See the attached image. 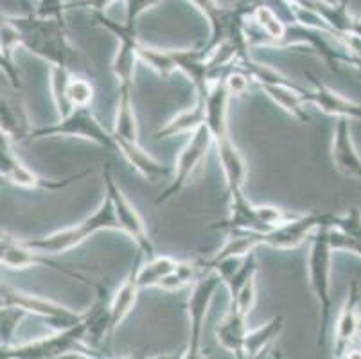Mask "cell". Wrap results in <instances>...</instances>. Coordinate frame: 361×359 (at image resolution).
I'll return each mask as SVG.
<instances>
[{
	"instance_id": "cell-29",
	"label": "cell",
	"mask_w": 361,
	"mask_h": 359,
	"mask_svg": "<svg viewBox=\"0 0 361 359\" xmlns=\"http://www.w3.org/2000/svg\"><path fill=\"white\" fill-rule=\"evenodd\" d=\"M133 88H119V101H117L116 124H114V135L126 140H139V126H137L135 110H133V99H131Z\"/></svg>"
},
{
	"instance_id": "cell-9",
	"label": "cell",
	"mask_w": 361,
	"mask_h": 359,
	"mask_svg": "<svg viewBox=\"0 0 361 359\" xmlns=\"http://www.w3.org/2000/svg\"><path fill=\"white\" fill-rule=\"evenodd\" d=\"M0 298H2V305H16V308L24 309L27 315L40 316L51 325H54L56 329L72 327V325H78L80 322H83L85 318V312H74L71 309L63 308L61 304H56V302L42 298V296L31 295V293H24L9 284H2Z\"/></svg>"
},
{
	"instance_id": "cell-14",
	"label": "cell",
	"mask_w": 361,
	"mask_h": 359,
	"mask_svg": "<svg viewBox=\"0 0 361 359\" xmlns=\"http://www.w3.org/2000/svg\"><path fill=\"white\" fill-rule=\"evenodd\" d=\"M306 78L313 83V90L306 92V101L313 103L314 107L326 115H333V117H347V118H361V104L354 103L350 99L343 97L333 88L327 87L326 83H322L317 75L311 72H306Z\"/></svg>"
},
{
	"instance_id": "cell-18",
	"label": "cell",
	"mask_w": 361,
	"mask_h": 359,
	"mask_svg": "<svg viewBox=\"0 0 361 359\" xmlns=\"http://www.w3.org/2000/svg\"><path fill=\"white\" fill-rule=\"evenodd\" d=\"M144 253L140 250H137L135 259H133V264H131L130 273L124 279V282L121 284V288L117 289V293L114 295V298L110 300V327H111V336L114 332L119 329V325L123 324V320L131 312V309L135 308L137 296H139L140 286H139V268L142 264Z\"/></svg>"
},
{
	"instance_id": "cell-33",
	"label": "cell",
	"mask_w": 361,
	"mask_h": 359,
	"mask_svg": "<svg viewBox=\"0 0 361 359\" xmlns=\"http://www.w3.org/2000/svg\"><path fill=\"white\" fill-rule=\"evenodd\" d=\"M202 262L178 261V266H176L169 275L164 276L157 288L162 289V291H178V289L185 288L187 284L195 282L200 276V272H202Z\"/></svg>"
},
{
	"instance_id": "cell-31",
	"label": "cell",
	"mask_w": 361,
	"mask_h": 359,
	"mask_svg": "<svg viewBox=\"0 0 361 359\" xmlns=\"http://www.w3.org/2000/svg\"><path fill=\"white\" fill-rule=\"evenodd\" d=\"M71 72L67 65H54L51 67V92L54 101L58 117H67L74 111L71 99H68V83H71Z\"/></svg>"
},
{
	"instance_id": "cell-25",
	"label": "cell",
	"mask_w": 361,
	"mask_h": 359,
	"mask_svg": "<svg viewBox=\"0 0 361 359\" xmlns=\"http://www.w3.org/2000/svg\"><path fill=\"white\" fill-rule=\"evenodd\" d=\"M0 107H2L0 108V133L11 138L13 142L16 140L20 142V140L29 138L32 128L24 104L2 95Z\"/></svg>"
},
{
	"instance_id": "cell-47",
	"label": "cell",
	"mask_w": 361,
	"mask_h": 359,
	"mask_svg": "<svg viewBox=\"0 0 361 359\" xmlns=\"http://www.w3.org/2000/svg\"><path fill=\"white\" fill-rule=\"evenodd\" d=\"M25 4H27V8H29V13H32L35 11V6H36V0H24Z\"/></svg>"
},
{
	"instance_id": "cell-11",
	"label": "cell",
	"mask_w": 361,
	"mask_h": 359,
	"mask_svg": "<svg viewBox=\"0 0 361 359\" xmlns=\"http://www.w3.org/2000/svg\"><path fill=\"white\" fill-rule=\"evenodd\" d=\"M334 217H336V214L317 212V210L300 214V216L293 217L291 221L284 223V225L275 226V229L268 230V232H261V243L262 246H270V248L275 250L298 248L320 226H333Z\"/></svg>"
},
{
	"instance_id": "cell-41",
	"label": "cell",
	"mask_w": 361,
	"mask_h": 359,
	"mask_svg": "<svg viewBox=\"0 0 361 359\" xmlns=\"http://www.w3.org/2000/svg\"><path fill=\"white\" fill-rule=\"evenodd\" d=\"M164 0H126V22L124 28L131 32H137V20L140 18L146 9L160 4Z\"/></svg>"
},
{
	"instance_id": "cell-49",
	"label": "cell",
	"mask_w": 361,
	"mask_h": 359,
	"mask_svg": "<svg viewBox=\"0 0 361 359\" xmlns=\"http://www.w3.org/2000/svg\"><path fill=\"white\" fill-rule=\"evenodd\" d=\"M360 190H361V187H360Z\"/></svg>"
},
{
	"instance_id": "cell-42",
	"label": "cell",
	"mask_w": 361,
	"mask_h": 359,
	"mask_svg": "<svg viewBox=\"0 0 361 359\" xmlns=\"http://www.w3.org/2000/svg\"><path fill=\"white\" fill-rule=\"evenodd\" d=\"M255 300H257V289H255V276H252L250 281L246 282L241 289L238 291V295L234 298H231L232 304L238 305L239 311L243 315H250L252 309H254Z\"/></svg>"
},
{
	"instance_id": "cell-16",
	"label": "cell",
	"mask_w": 361,
	"mask_h": 359,
	"mask_svg": "<svg viewBox=\"0 0 361 359\" xmlns=\"http://www.w3.org/2000/svg\"><path fill=\"white\" fill-rule=\"evenodd\" d=\"M231 194V216L225 221L214 223L211 229L221 230V232H268L262 219L257 214V205L248 200L243 189L234 190Z\"/></svg>"
},
{
	"instance_id": "cell-36",
	"label": "cell",
	"mask_w": 361,
	"mask_h": 359,
	"mask_svg": "<svg viewBox=\"0 0 361 359\" xmlns=\"http://www.w3.org/2000/svg\"><path fill=\"white\" fill-rule=\"evenodd\" d=\"M68 99L72 107L75 108H88L94 101V87L88 79L72 78L68 83Z\"/></svg>"
},
{
	"instance_id": "cell-37",
	"label": "cell",
	"mask_w": 361,
	"mask_h": 359,
	"mask_svg": "<svg viewBox=\"0 0 361 359\" xmlns=\"http://www.w3.org/2000/svg\"><path fill=\"white\" fill-rule=\"evenodd\" d=\"M329 245L333 252H347L361 259V241L336 226H329Z\"/></svg>"
},
{
	"instance_id": "cell-26",
	"label": "cell",
	"mask_w": 361,
	"mask_h": 359,
	"mask_svg": "<svg viewBox=\"0 0 361 359\" xmlns=\"http://www.w3.org/2000/svg\"><path fill=\"white\" fill-rule=\"evenodd\" d=\"M202 124H205V101H203L202 97H198L195 107L180 111V114H176L171 121H167V123L157 131L155 138L157 140H162V138L187 133V131H191L192 133V131L198 130Z\"/></svg>"
},
{
	"instance_id": "cell-40",
	"label": "cell",
	"mask_w": 361,
	"mask_h": 359,
	"mask_svg": "<svg viewBox=\"0 0 361 359\" xmlns=\"http://www.w3.org/2000/svg\"><path fill=\"white\" fill-rule=\"evenodd\" d=\"M333 226L343 230L361 241V212L357 207H350L345 214H336Z\"/></svg>"
},
{
	"instance_id": "cell-30",
	"label": "cell",
	"mask_w": 361,
	"mask_h": 359,
	"mask_svg": "<svg viewBox=\"0 0 361 359\" xmlns=\"http://www.w3.org/2000/svg\"><path fill=\"white\" fill-rule=\"evenodd\" d=\"M137 51H139L140 61L146 63L151 71L159 75V78L166 79L169 78L173 72L178 71V68H176L175 56H173V49L151 47V45H146L142 44V42H139Z\"/></svg>"
},
{
	"instance_id": "cell-44",
	"label": "cell",
	"mask_w": 361,
	"mask_h": 359,
	"mask_svg": "<svg viewBox=\"0 0 361 359\" xmlns=\"http://www.w3.org/2000/svg\"><path fill=\"white\" fill-rule=\"evenodd\" d=\"M117 0H75V2H68L67 11L71 9H87L90 13H106V9L111 4H116Z\"/></svg>"
},
{
	"instance_id": "cell-48",
	"label": "cell",
	"mask_w": 361,
	"mask_h": 359,
	"mask_svg": "<svg viewBox=\"0 0 361 359\" xmlns=\"http://www.w3.org/2000/svg\"><path fill=\"white\" fill-rule=\"evenodd\" d=\"M360 334H361V318H360Z\"/></svg>"
},
{
	"instance_id": "cell-21",
	"label": "cell",
	"mask_w": 361,
	"mask_h": 359,
	"mask_svg": "<svg viewBox=\"0 0 361 359\" xmlns=\"http://www.w3.org/2000/svg\"><path fill=\"white\" fill-rule=\"evenodd\" d=\"M248 329H246V315H243L238 305L231 302V309L216 327V338L221 347L232 352L235 358L245 359V341Z\"/></svg>"
},
{
	"instance_id": "cell-20",
	"label": "cell",
	"mask_w": 361,
	"mask_h": 359,
	"mask_svg": "<svg viewBox=\"0 0 361 359\" xmlns=\"http://www.w3.org/2000/svg\"><path fill=\"white\" fill-rule=\"evenodd\" d=\"M116 137V135H114ZM117 140V153L123 154L126 158V162L130 164L140 176H144L149 182H157V180H162L171 174V169L164 164H160L159 160L151 157L147 151H144L140 147L139 140H126V138L116 137Z\"/></svg>"
},
{
	"instance_id": "cell-1",
	"label": "cell",
	"mask_w": 361,
	"mask_h": 359,
	"mask_svg": "<svg viewBox=\"0 0 361 359\" xmlns=\"http://www.w3.org/2000/svg\"><path fill=\"white\" fill-rule=\"evenodd\" d=\"M2 20H8L16 29L20 45L31 54L47 61L51 67L68 63L72 47L67 39V25L63 18H47L36 13H25L22 16L2 15Z\"/></svg>"
},
{
	"instance_id": "cell-2",
	"label": "cell",
	"mask_w": 361,
	"mask_h": 359,
	"mask_svg": "<svg viewBox=\"0 0 361 359\" xmlns=\"http://www.w3.org/2000/svg\"><path fill=\"white\" fill-rule=\"evenodd\" d=\"M85 320V318H83ZM87 327L85 322L67 329H56L54 334L27 341V343L2 347V359H54L67 355H81V358H99L97 351L87 343Z\"/></svg>"
},
{
	"instance_id": "cell-32",
	"label": "cell",
	"mask_w": 361,
	"mask_h": 359,
	"mask_svg": "<svg viewBox=\"0 0 361 359\" xmlns=\"http://www.w3.org/2000/svg\"><path fill=\"white\" fill-rule=\"evenodd\" d=\"M178 266V261L167 255H155L146 259L144 264L139 268V286L140 289L157 288L164 276L169 275Z\"/></svg>"
},
{
	"instance_id": "cell-19",
	"label": "cell",
	"mask_w": 361,
	"mask_h": 359,
	"mask_svg": "<svg viewBox=\"0 0 361 359\" xmlns=\"http://www.w3.org/2000/svg\"><path fill=\"white\" fill-rule=\"evenodd\" d=\"M85 327L87 336L85 340L90 347L97 351L104 340L111 341V327H110V302L106 298V289L97 284V298L92 304V308L85 312Z\"/></svg>"
},
{
	"instance_id": "cell-23",
	"label": "cell",
	"mask_w": 361,
	"mask_h": 359,
	"mask_svg": "<svg viewBox=\"0 0 361 359\" xmlns=\"http://www.w3.org/2000/svg\"><path fill=\"white\" fill-rule=\"evenodd\" d=\"M214 144L218 147L219 164H221L223 174H225L226 190L234 193V190L243 189L246 182V162L241 151L238 150L232 137L221 138Z\"/></svg>"
},
{
	"instance_id": "cell-28",
	"label": "cell",
	"mask_w": 361,
	"mask_h": 359,
	"mask_svg": "<svg viewBox=\"0 0 361 359\" xmlns=\"http://www.w3.org/2000/svg\"><path fill=\"white\" fill-rule=\"evenodd\" d=\"M284 329V316H274L270 322H266L262 327L248 331L245 341V355L246 358H261L270 345L281 336Z\"/></svg>"
},
{
	"instance_id": "cell-39",
	"label": "cell",
	"mask_w": 361,
	"mask_h": 359,
	"mask_svg": "<svg viewBox=\"0 0 361 359\" xmlns=\"http://www.w3.org/2000/svg\"><path fill=\"white\" fill-rule=\"evenodd\" d=\"M257 214L268 230L275 229V226L284 225V223L291 221L293 217L298 216V214H291V212H288V210L281 209V207H275V205H257Z\"/></svg>"
},
{
	"instance_id": "cell-45",
	"label": "cell",
	"mask_w": 361,
	"mask_h": 359,
	"mask_svg": "<svg viewBox=\"0 0 361 359\" xmlns=\"http://www.w3.org/2000/svg\"><path fill=\"white\" fill-rule=\"evenodd\" d=\"M345 63L350 65L353 68H356V71L361 74V56H354V54H349V52H347Z\"/></svg>"
},
{
	"instance_id": "cell-8",
	"label": "cell",
	"mask_w": 361,
	"mask_h": 359,
	"mask_svg": "<svg viewBox=\"0 0 361 359\" xmlns=\"http://www.w3.org/2000/svg\"><path fill=\"white\" fill-rule=\"evenodd\" d=\"M103 183H104V194L111 200L114 212H116V217H117V221H119L121 230H123L128 237L133 239L137 248L144 253L146 259L155 257L153 245H151L149 237H147V230L146 226H144L142 217H140V214L137 212L135 207L131 205L130 200L124 196L123 190H121L119 185L116 183V178H114V174H111L110 164H104Z\"/></svg>"
},
{
	"instance_id": "cell-43",
	"label": "cell",
	"mask_w": 361,
	"mask_h": 359,
	"mask_svg": "<svg viewBox=\"0 0 361 359\" xmlns=\"http://www.w3.org/2000/svg\"><path fill=\"white\" fill-rule=\"evenodd\" d=\"M65 0H36L35 11L38 16H47V18H63L67 13Z\"/></svg>"
},
{
	"instance_id": "cell-17",
	"label": "cell",
	"mask_w": 361,
	"mask_h": 359,
	"mask_svg": "<svg viewBox=\"0 0 361 359\" xmlns=\"http://www.w3.org/2000/svg\"><path fill=\"white\" fill-rule=\"evenodd\" d=\"M350 118L338 117L333 133L331 158L338 173L349 178H361V158L350 137Z\"/></svg>"
},
{
	"instance_id": "cell-13",
	"label": "cell",
	"mask_w": 361,
	"mask_h": 359,
	"mask_svg": "<svg viewBox=\"0 0 361 359\" xmlns=\"http://www.w3.org/2000/svg\"><path fill=\"white\" fill-rule=\"evenodd\" d=\"M205 126L211 130L214 142L221 140V138L231 137L228 131V99H231V92L225 85V78L223 74L212 81L211 88L207 92L205 97Z\"/></svg>"
},
{
	"instance_id": "cell-38",
	"label": "cell",
	"mask_w": 361,
	"mask_h": 359,
	"mask_svg": "<svg viewBox=\"0 0 361 359\" xmlns=\"http://www.w3.org/2000/svg\"><path fill=\"white\" fill-rule=\"evenodd\" d=\"M223 78H225V85L231 92V95H243L248 92L250 88V81H254L250 75V72L245 71L243 67L232 68L228 67L223 72Z\"/></svg>"
},
{
	"instance_id": "cell-34",
	"label": "cell",
	"mask_w": 361,
	"mask_h": 359,
	"mask_svg": "<svg viewBox=\"0 0 361 359\" xmlns=\"http://www.w3.org/2000/svg\"><path fill=\"white\" fill-rule=\"evenodd\" d=\"M25 315L27 312L24 309L16 308V305H2V312H0V322H2V327H0L2 347H11V345H15L16 329H18L20 322L24 320Z\"/></svg>"
},
{
	"instance_id": "cell-10",
	"label": "cell",
	"mask_w": 361,
	"mask_h": 359,
	"mask_svg": "<svg viewBox=\"0 0 361 359\" xmlns=\"http://www.w3.org/2000/svg\"><path fill=\"white\" fill-rule=\"evenodd\" d=\"M0 262H2V266L8 269H25L32 268V266L47 268L90 286L87 276L81 275L80 272L72 269L71 266L56 262L54 259H51V255H47V253L29 248V246L24 245V241H18V239H15L13 236H9L8 232H2V239H0Z\"/></svg>"
},
{
	"instance_id": "cell-6",
	"label": "cell",
	"mask_w": 361,
	"mask_h": 359,
	"mask_svg": "<svg viewBox=\"0 0 361 359\" xmlns=\"http://www.w3.org/2000/svg\"><path fill=\"white\" fill-rule=\"evenodd\" d=\"M221 275L211 268H203L198 279L192 282L191 295L183 305L187 309V316H189V343H187L185 358L195 359L200 355L207 312H209L212 298H214L216 291L221 288Z\"/></svg>"
},
{
	"instance_id": "cell-27",
	"label": "cell",
	"mask_w": 361,
	"mask_h": 359,
	"mask_svg": "<svg viewBox=\"0 0 361 359\" xmlns=\"http://www.w3.org/2000/svg\"><path fill=\"white\" fill-rule=\"evenodd\" d=\"M20 45L18 39V32L16 29L9 24L8 20H2V39H0V63H2V71L8 75L9 83L13 88L20 90L22 81H20V71L15 65V51Z\"/></svg>"
},
{
	"instance_id": "cell-46",
	"label": "cell",
	"mask_w": 361,
	"mask_h": 359,
	"mask_svg": "<svg viewBox=\"0 0 361 359\" xmlns=\"http://www.w3.org/2000/svg\"><path fill=\"white\" fill-rule=\"evenodd\" d=\"M349 35L356 36V38L361 39V16H354L353 20V28H350Z\"/></svg>"
},
{
	"instance_id": "cell-5",
	"label": "cell",
	"mask_w": 361,
	"mask_h": 359,
	"mask_svg": "<svg viewBox=\"0 0 361 359\" xmlns=\"http://www.w3.org/2000/svg\"><path fill=\"white\" fill-rule=\"evenodd\" d=\"M47 137L85 138V140L96 142L97 146L104 147V150L117 151V140L114 137V131H108L101 124V121L94 115L90 107L75 108L71 115L58 118V123L49 124V126L32 128L29 140Z\"/></svg>"
},
{
	"instance_id": "cell-4",
	"label": "cell",
	"mask_w": 361,
	"mask_h": 359,
	"mask_svg": "<svg viewBox=\"0 0 361 359\" xmlns=\"http://www.w3.org/2000/svg\"><path fill=\"white\" fill-rule=\"evenodd\" d=\"M101 230H121L111 200L106 194H104V200L99 209L81 223L68 226V229L58 230L54 233H49L45 237L27 239V241H24V245L32 250H38V252L47 253V255H60V253H67L68 250L75 248V246L87 241L88 237L101 232Z\"/></svg>"
},
{
	"instance_id": "cell-12",
	"label": "cell",
	"mask_w": 361,
	"mask_h": 359,
	"mask_svg": "<svg viewBox=\"0 0 361 359\" xmlns=\"http://www.w3.org/2000/svg\"><path fill=\"white\" fill-rule=\"evenodd\" d=\"M212 144H214V138H212L211 130H209L205 124H202L198 130L192 131L191 138L187 140V144L183 146V150L180 151L178 154V160H176L175 167V176H173L171 183L167 185V189L157 197V203L167 202V200L176 196V194L187 185V182L191 180L192 173L198 169L200 164L207 158V153H209Z\"/></svg>"
},
{
	"instance_id": "cell-15",
	"label": "cell",
	"mask_w": 361,
	"mask_h": 359,
	"mask_svg": "<svg viewBox=\"0 0 361 359\" xmlns=\"http://www.w3.org/2000/svg\"><path fill=\"white\" fill-rule=\"evenodd\" d=\"M360 284L357 281H350L349 289H347L345 304L341 308L340 316H338L336 331H334V355L343 358L347 348L353 345L356 334H360Z\"/></svg>"
},
{
	"instance_id": "cell-22",
	"label": "cell",
	"mask_w": 361,
	"mask_h": 359,
	"mask_svg": "<svg viewBox=\"0 0 361 359\" xmlns=\"http://www.w3.org/2000/svg\"><path fill=\"white\" fill-rule=\"evenodd\" d=\"M261 90L277 104L279 108L297 118L298 123H310V115L306 111V92L298 85L286 83H261Z\"/></svg>"
},
{
	"instance_id": "cell-7",
	"label": "cell",
	"mask_w": 361,
	"mask_h": 359,
	"mask_svg": "<svg viewBox=\"0 0 361 359\" xmlns=\"http://www.w3.org/2000/svg\"><path fill=\"white\" fill-rule=\"evenodd\" d=\"M13 140L6 135L0 133V174L2 180L13 183L22 189H42V190H61L72 183L80 182L85 176L90 174V171H81V173L71 174L63 180H49V178L40 176L38 173L29 169L20 157L15 153Z\"/></svg>"
},
{
	"instance_id": "cell-35",
	"label": "cell",
	"mask_w": 361,
	"mask_h": 359,
	"mask_svg": "<svg viewBox=\"0 0 361 359\" xmlns=\"http://www.w3.org/2000/svg\"><path fill=\"white\" fill-rule=\"evenodd\" d=\"M255 273H257V261H255L254 253H250V255H246L245 259H243L239 268L235 269V272L228 276V281L225 282V286L228 288V291H231V298H234V296L238 295L239 289H241L246 282L250 281L252 276H255Z\"/></svg>"
},
{
	"instance_id": "cell-3",
	"label": "cell",
	"mask_w": 361,
	"mask_h": 359,
	"mask_svg": "<svg viewBox=\"0 0 361 359\" xmlns=\"http://www.w3.org/2000/svg\"><path fill=\"white\" fill-rule=\"evenodd\" d=\"M331 259L333 248L329 245V225H324L311 237V250L307 257V273H310V288L318 305V345H326L327 327L331 318Z\"/></svg>"
},
{
	"instance_id": "cell-24",
	"label": "cell",
	"mask_w": 361,
	"mask_h": 359,
	"mask_svg": "<svg viewBox=\"0 0 361 359\" xmlns=\"http://www.w3.org/2000/svg\"><path fill=\"white\" fill-rule=\"evenodd\" d=\"M248 18L254 20V24L261 29L266 39L271 42V45L282 47V42L286 38L288 25L290 24L270 4H266L264 0L250 2V15H248Z\"/></svg>"
}]
</instances>
